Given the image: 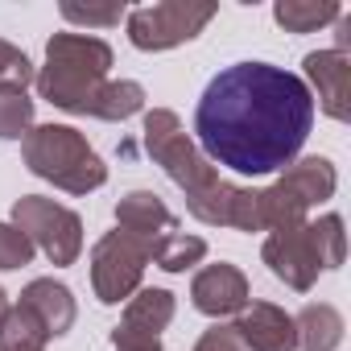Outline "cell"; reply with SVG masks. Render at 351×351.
Segmentation results:
<instances>
[{
  "instance_id": "1",
  "label": "cell",
  "mask_w": 351,
  "mask_h": 351,
  "mask_svg": "<svg viewBox=\"0 0 351 351\" xmlns=\"http://www.w3.org/2000/svg\"><path fill=\"white\" fill-rule=\"evenodd\" d=\"M310 128L314 91L302 75L269 62H236L219 71L195 108L199 153L244 178L289 169Z\"/></svg>"
},
{
  "instance_id": "2",
  "label": "cell",
  "mask_w": 351,
  "mask_h": 351,
  "mask_svg": "<svg viewBox=\"0 0 351 351\" xmlns=\"http://www.w3.org/2000/svg\"><path fill=\"white\" fill-rule=\"evenodd\" d=\"M112 71V46L91 34H54L46 46V66L38 71V95L62 112L91 116Z\"/></svg>"
},
{
  "instance_id": "3",
  "label": "cell",
  "mask_w": 351,
  "mask_h": 351,
  "mask_svg": "<svg viewBox=\"0 0 351 351\" xmlns=\"http://www.w3.org/2000/svg\"><path fill=\"white\" fill-rule=\"evenodd\" d=\"M25 165L29 173L54 182L66 195H91L108 182V165L99 161V153L87 145L83 132H75L71 124H38L25 132L21 141Z\"/></svg>"
},
{
  "instance_id": "4",
  "label": "cell",
  "mask_w": 351,
  "mask_h": 351,
  "mask_svg": "<svg viewBox=\"0 0 351 351\" xmlns=\"http://www.w3.org/2000/svg\"><path fill=\"white\" fill-rule=\"evenodd\" d=\"M145 149L165 169V178L186 195V203L199 199V195H207V191H215L223 182L219 169L199 153V145L182 132V120L173 116L169 108L145 112Z\"/></svg>"
},
{
  "instance_id": "5",
  "label": "cell",
  "mask_w": 351,
  "mask_h": 351,
  "mask_svg": "<svg viewBox=\"0 0 351 351\" xmlns=\"http://www.w3.org/2000/svg\"><path fill=\"white\" fill-rule=\"evenodd\" d=\"M219 5H199V0H161V5L128 9V42L136 50H173L182 42H195L211 21Z\"/></svg>"
},
{
  "instance_id": "6",
  "label": "cell",
  "mask_w": 351,
  "mask_h": 351,
  "mask_svg": "<svg viewBox=\"0 0 351 351\" xmlns=\"http://www.w3.org/2000/svg\"><path fill=\"white\" fill-rule=\"evenodd\" d=\"M9 223H17V228L29 236V244L42 248L46 261L58 265V269L75 265L79 252H83V219H79L71 207L54 203V199H42V195L17 199Z\"/></svg>"
},
{
  "instance_id": "7",
  "label": "cell",
  "mask_w": 351,
  "mask_h": 351,
  "mask_svg": "<svg viewBox=\"0 0 351 351\" xmlns=\"http://www.w3.org/2000/svg\"><path fill=\"white\" fill-rule=\"evenodd\" d=\"M149 265V248L141 240H132L128 232H108L95 248H91V289L104 306H120L141 289Z\"/></svg>"
},
{
  "instance_id": "8",
  "label": "cell",
  "mask_w": 351,
  "mask_h": 351,
  "mask_svg": "<svg viewBox=\"0 0 351 351\" xmlns=\"http://www.w3.org/2000/svg\"><path fill=\"white\" fill-rule=\"evenodd\" d=\"M265 265L277 281H285L289 289L306 293L318 273H322V261H318V248H314V236H310V223L302 228H285V232H269L265 240Z\"/></svg>"
},
{
  "instance_id": "9",
  "label": "cell",
  "mask_w": 351,
  "mask_h": 351,
  "mask_svg": "<svg viewBox=\"0 0 351 351\" xmlns=\"http://www.w3.org/2000/svg\"><path fill=\"white\" fill-rule=\"evenodd\" d=\"M191 302H195V310L207 314V318L240 314V310L252 302V298H248V277H244L236 265H228V261L207 265V269H199L195 281H191Z\"/></svg>"
},
{
  "instance_id": "10",
  "label": "cell",
  "mask_w": 351,
  "mask_h": 351,
  "mask_svg": "<svg viewBox=\"0 0 351 351\" xmlns=\"http://www.w3.org/2000/svg\"><path fill=\"white\" fill-rule=\"evenodd\" d=\"M116 228L128 232L132 240H141V244L149 248V261H153V248H157L165 236L182 232L178 219H173V211H169L153 191H132V195H124V199L116 203Z\"/></svg>"
},
{
  "instance_id": "11",
  "label": "cell",
  "mask_w": 351,
  "mask_h": 351,
  "mask_svg": "<svg viewBox=\"0 0 351 351\" xmlns=\"http://www.w3.org/2000/svg\"><path fill=\"white\" fill-rule=\"evenodd\" d=\"M236 335L244 351H298L293 314H285L273 302H248L236 318Z\"/></svg>"
},
{
  "instance_id": "12",
  "label": "cell",
  "mask_w": 351,
  "mask_h": 351,
  "mask_svg": "<svg viewBox=\"0 0 351 351\" xmlns=\"http://www.w3.org/2000/svg\"><path fill=\"white\" fill-rule=\"evenodd\" d=\"M306 79L318 87V104L330 120H347L351 99V54L343 50H314L306 54ZM306 83V87H310Z\"/></svg>"
},
{
  "instance_id": "13",
  "label": "cell",
  "mask_w": 351,
  "mask_h": 351,
  "mask_svg": "<svg viewBox=\"0 0 351 351\" xmlns=\"http://www.w3.org/2000/svg\"><path fill=\"white\" fill-rule=\"evenodd\" d=\"M17 306L34 310V314L42 318V326L50 330V339H58V335H66V330L75 326V298H71V289H66L62 281H54V277L29 281V285L21 289V302H17Z\"/></svg>"
},
{
  "instance_id": "14",
  "label": "cell",
  "mask_w": 351,
  "mask_h": 351,
  "mask_svg": "<svg viewBox=\"0 0 351 351\" xmlns=\"http://www.w3.org/2000/svg\"><path fill=\"white\" fill-rule=\"evenodd\" d=\"M277 186L310 211V207H318V203H326L335 195L339 173H335V165L326 157H302V161H293L281 178H277Z\"/></svg>"
},
{
  "instance_id": "15",
  "label": "cell",
  "mask_w": 351,
  "mask_h": 351,
  "mask_svg": "<svg viewBox=\"0 0 351 351\" xmlns=\"http://www.w3.org/2000/svg\"><path fill=\"white\" fill-rule=\"evenodd\" d=\"M173 322V293L169 289H136L124 302V318L112 335H141V339H157L165 326Z\"/></svg>"
},
{
  "instance_id": "16",
  "label": "cell",
  "mask_w": 351,
  "mask_h": 351,
  "mask_svg": "<svg viewBox=\"0 0 351 351\" xmlns=\"http://www.w3.org/2000/svg\"><path fill=\"white\" fill-rule=\"evenodd\" d=\"M293 330H298L302 351H335L343 343V314L335 306H326V302H310L293 318Z\"/></svg>"
},
{
  "instance_id": "17",
  "label": "cell",
  "mask_w": 351,
  "mask_h": 351,
  "mask_svg": "<svg viewBox=\"0 0 351 351\" xmlns=\"http://www.w3.org/2000/svg\"><path fill=\"white\" fill-rule=\"evenodd\" d=\"M339 17H343V9L335 0H277L273 5V21L285 34H314Z\"/></svg>"
},
{
  "instance_id": "18",
  "label": "cell",
  "mask_w": 351,
  "mask_h": 351,
  "mask_svg": "<svg viewBox=\"0 0 351 351\" xmlns=\"http://www.w3.org/2000/svg\"><path fill=\"white\" fill-rule=\"evenodd\" d=\"M50 330L42 318L25 306H9V314L0 318V351H46Z\"/></svg>"
},
{
  "instance_id": "19",
  "label": "cell",
  "mask_w": 351,
  "mask_h": 351,
  "mask_svg": "<svg viewBox=\"0 0 351 351\" xmlns=\"http://www.w3.org/2000/svg\"><path fill=\"white\" fill-rule=\"evenodd\" d=\"M141 108H145V87L141 83H132V79H108L104 91H99V99H95V108H91V116L116 124V120L136 116Z\"/></svg>"
},
{
  "instance_id": "20",
  "label": "cell",
  "mask_w": 351,
  "mask_h": 351,
  "mask_svg": "<svg viewBox=\"0 0 351 351\" xmlns=\"http://www.w3.org/2000/svg\"><path fill=\"white\" fill-rule=\"evenodd\" d=\"M203 256H207V240L186 236V232H173V236H165V240L153 248V261H157V269H165V273H186V269H195Z\"/></svg>"
},
{
  "instance_id": "21",
  "label": "cell",
  "mask_w": 351,
  "mask_h": 351,
  "mask_svg": "<svg viewBox=\"0 0 351 351\" xmlns=\"http://www.w3.org/2000/svg\"><path fill=\"white\" fill-rule=\"evenodd\" d=\"M34 128V99L17 87H0V141H25Z\"/></svg>"
},
{
  "instance_id": "22",
  "label": "cell",
  "mask_w": 351,
  "mask_h": 351,
  "mask_svg": "<svg viewBox=\"0 0 351 351\" xmlns=\"http://www.w3.org/2000/svg\"><path fill=\"white\" fill-rule=\"evenodd\" d=\"M310 236H314V248H318L322 269H339V265H343V252H347L343 219H339V215H322V219L310 223Z\"/></svg>"
},
{
  "instance_id": "23",
  "label": "cell",
  "mask_w": 351,
  "mask_h": 351,
  "mask_svg": "<svg viewBox=\"0 0 351 351\" xmlns=\"http://www.w3.org/2000/svg\"><path fill=\"white\" fill-rule=\"evenodd\" d=\"M34 79H38V71H34V62L25 58V50H17L13 42L0 38V87H17V91H25Z\"/></svg>"
},
{
  "instance_id": "24",
  "label": "cell",
  "mask_w": 351,
  "mask_h": 351,
  "mask_svg": "<svg viewBox=\"0 0 351 351\" xmlns=\"http://www.w3.org/2000/svg\"><path fill=\"white\" fill-rule=\"evenodd\" d=\"M34 244L17 223H0V269H21L34 261Z\"/></svg>"
},
{
  "instance_id": "25",
  "label": "cell",
  "mask_w": 351,
  "mask_h": 351,
  "mask_svg": "<svg viewBox=\"0 0 351 351\" xmlns=\"http://www.w3.org/2000/svg\"><path fill=\"white\" fill-rule=\"evenodd\" d=\"M62 17L75 21V25H87V29H112L120 25L124 17V5H62Z\"/></svg>"
},
{
  "instance_id": "26",
  "label": "cell",
  "mask_w": 351,
  "mask_h": 351,
  "mask_svg": "<svg viewBox=\"0 0 351 351\" xmlns=\"http://www.w3.org/2000/svg\"><path fill=\"white\" fill-rule=\"evenodd\" d=\"M195 351H244V343H240L236 326H223V322H215V326H207V330L199 335Z\"/></svg>"
},
{
  "instance_id": "27",
  "label": "cell",
  "mask_w": 351,
  "mask_h": 351,
  "mask_svg": "<svg viewBox=\"0 0 351 351\" xmlns=\"http://www.w3.org/2000/svg\"><path fill=\"white\" fill-rule=\"evenodd\" d=\"M116 351H161V339H141V335H112Z\"/></svg>"
},
{
  "instance_id": "28",
  "label": "cell",
  "mask_w": 351,
  "mask_h": 351,
  "mask_svg": "<svg viewBox=\"0 0 351 351\" xmlns=\"http://www.w3.org/2000/svg\"><path fill=\"white\" fill-rule=\"evenodd\" d=\"M5 314H9V293L0 289V318H5Z\"/></svg>"
}]
</instances>
